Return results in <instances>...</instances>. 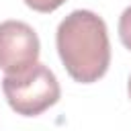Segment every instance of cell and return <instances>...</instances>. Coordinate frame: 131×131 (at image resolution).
<instances>
[{
  "instance_id": "cell-1",
  "label": "cell",
  "mask_w": 131,
  "mask_h": 131,
  "mask_svg": "<svg viewBox=\"0 0 131 131\" xmlns=\"http://www.w3.org/2000/svg\"><path fill=\"white\" fill-rule=\"evenodd\" d=\"M55 45L66 72L80 84L100 80L111 66L108 31L92 10H72L57 27Z\"/></svg>"
},
{
  "instance_id": "cell-2",
  "label": "cell",
  "mask_w": 131,
  "mask_h": 131,
  "mask_svg": "<svg viewBox=\"0 0 131 131\" xmlns=\"http://www.w3.org/2000/svg\"><path fill=\"white\" fill-rule=\"evenodd\" d=\"M2 92L8 106L23 117H37L53 106L59 96V82L45 63H35L23 74L4 76Z\"/></svg>"
},
{
  "instance_id": "cell-3",
  "label": "cell",
  "mask_w": 131,
  "mask_h": 131,
  "mask_svg": "<svg viewBox=\"0 0 131 131\" xmlns=\"http://www.w3.org/2000/svg\"><path fill=\"white\" fill-rule=\"evenodd\" d=\"M41 43L33 27L23 20L0 23V70L6 76L23 74L37 63Z\"/></svg>"
},
{
  "instance_id": "cell-4",
  "label": "cell",
  "mask_w": 131,
  "mask_h": 131,
  "mask_svg": "<svg viewBox=\"0 0 131 131\" xmlns=\"http://www.w3.org/2000/svg\"><path fill=\"white\" fill-rule=\"evenodd\" d=\"M119 39L131 51V6H127L119 16Z\"/></svg>"
},
{
  "instance_id": "cell-5",
  "label": "cell",
  "mask_w": 131,
  "mask_h": 131,
  "mask_svg": "<svg viewBox=\"0 0 131 131\" xmlns=\"http://www.w3.org/2000/svg\"><path fill=\"white\" fill-rule=\"evenodd\" d=\"M31 10H37V12H53L57 10L66 0H23Z\"/></svg>"
},
{
  "instance_id": "cell-6",
  "label": "cell",
  "mask_w": 131,
  "mask_h": 131,
  "mask_svg": "<svg viewBox=\"0 0 131 131\" xmlns=\"http://www.w3.org/2000/svg\"><path fill=\"white\" fill-rule=\"evenodd\" d=\"M127 94H129V98H131V76H129V82H127Z\"/></svg>"
}]
</instances>
